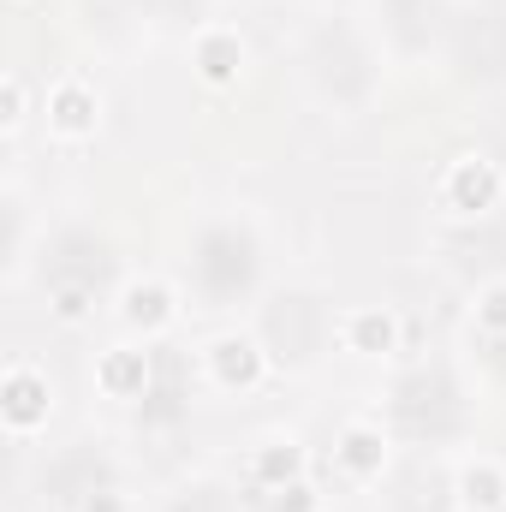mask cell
Listing matches in <instances>:
<instances>
[{"mask_svg":"<svg viewBox=\"0 0 506 512\" xmlns=\"http://www.w3.org/2000/svg\"><path fill=\"white\" fill-rule=\"evenodd\" d=\"M495 191H501V173H495V161H483V155H465V161H453V167H447V203H453L459 215H477V209H489V203H495Z\"/></svg>","mask_w":506,"mask_h":512,"instance_id":"cell-1","label":"cell"},{"mask_svg":"<svg viewBox=\"0 0 506 512\" xmlns=\"http://www.w3.org/2000/svg\"><path fill=\"white\" fill-rule=\"evenodd\" d=\"M393 340H399V322H393L387 310H352V316H346V346H352V352L381 358V352H393Z\"/></svg>","mask_w":506,"mask_h":512,"instance_id":"cell-2","label":"cell"},{"mask_svg":"<svg viewBox=\"0 0 506 512\" xmlns=\"http://www.w3.org/2000/svg\"><path fill=\"white\" fill-rule=\"evenodd\" d=\"M209 364H215V376L227 387H251L256 376H262V352H256L251 340H215V352H209Z\"/></svg>","mask_w":506,"mask_h":512,"instance_id":"cell-3","label":"cell"},{"mask_svg":"<svg viewBox=\"0 0 506 512\" xmlns=\"http://www.w3.org/2000/svg\"><path fill=\"white\" fill-rule=\"evenodd\" d=\"M90 126H96V96H90L84 84H60V90H54V131L84 137Z\"/></svg>","mask_w":506,"mask_h":512,"instance_id":"cell-4","label":"cell"},{"mask_svg":"<svg viewBox=\"0 0 506 512\" xmlns=\"http://www.w3.org/2000/svg\"><path fill=\"white\" fill-rule=\"evenodd\" d=\"M239 60H245V48H239L233 30H209L203 48H197V66H203V78H215V84H227V78L239 72Z\"/></svg>","mask_w":506,"mask_h":512,"instance_id":"cell-5","label":"cell"},{"mask_svg":"<svg viewBox=\"0 0 506 512\" xmlns=\"http://www.w3.org/2000/svg\"><path fill=\"white\" fill-rule=\"evenodd\" d=\"M459 489H465V501H471V507H483V512H501L506 507V477H501V465H489V459L465 465Z\"/></svg>","mask_w":506,"mask_h":512,"instance_id":"cell-6","label":"cell"},{"mask_svg":"<svg viewBox=\"0 0 506 512\" xmlns=\"http://www.w3.org/2000/svg\"><path fill=\"white\" fill-rule=\"evenodd\" d=\"M143 376H149V358L131 352V346L108 352V364H102V387L108 393H131V387H143Z\"/></svg>","mask_w":506,"mask_h":512,"instance_id":"cell-7","label":"cell"},{"mask_svg":"<svg viewBox=\"0 0 506 512\" xmlns=\"http://www.w3.org/2000/svg\"><path fill=\"white\" fill-rule=\"evenodd\" d=\"M340 459L358 471V477H370L381 465V435L376 429H346V447H340Z\"/></svg>","mask_w":506,"mask_h":512,"instance_id":"cell-8","label":"cell"},{"mask_svg":"<svg viewBox=\"0 0 506 512\" xmlns=\"http://www.w3.org/2000/svg\"><path fill=\"white\" fill-rule=\"evenodd\" d=\"M126 316H131V322H149V328H155V322H167V292H161L155 280H149V286H131V292H126Z\"/></svg>","mask_w":506,"mask_h":512,"instance_id":"cell-9","label":"cell"},{"mask_svg":"<svg viewBox=\"0 0 506 512\" xmlns=\"http://www.w3.org/2000/svg\"><path fill=\"white\" fill-rule=\"evenodd\" d=\"M6 393H12V429H30V417H36V382L24 370H12Z\"/></svg>","mask_w":506,"mask_h":512,"instance_id":"cell-10","label":"cell"},{"mask_svg":"<svg viewBox=\"0 0 506 512\" xmlns=\"http://www.w3.org/2000/svg\"><path fill=\"white\" fill-rule=\"evenodd\" d=\"M298 465H304V453H298L292 441H286V453H256V471H262V477H286V471H298Z\"/></svg>","mask_w":506,"mask_h":512,"instance_id":"cell-11","label":"cell"},{"mask_svg":"<svg viewBox=\"0 0 506 512\" xmlns=\"http://www.w3.org/2000/svg\"><path fill=\"white\" fill-rule=\"evenodd\" d=\"M477 316H483V328H506V280H495V286L483 292Z\"/></svg>","mask_w":506,"mask_h":512,"instance_id":"cell-12","label":"cell"}]
</instances>
